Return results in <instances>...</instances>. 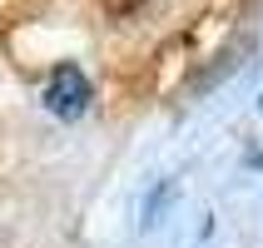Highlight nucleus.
<instances>
[{"mask_svg":"<svg viewBox=\"0 0 263 248\" xmlns=\"http://www.w3.org/2000/svg\"><path fill=\"white\" fill-rule=\"evenodd\" d=\"M258 104H263V100H258Z\"/></svg>","mask_w":263,"mask_h":248,"instance_id":"3","label":"nucleus"},{"mask_svg":"<svg viewBox=\"0 0 263 248\" xmlns=\"http://www.w3.org/2000/svg\"><path fill=\"white\" fill-rule=\"evenodd\" d=\"M169 199H174V184H164V189L149 194V208H144V234L154 228V223H164V208H169Z\"/></svg>","mask_w":263,"mask_h":248,"instance_id":"2","label":"nucleus"},{"mask_svg":"<svg viewBox=\"0 0 263 248\" xmlns=\"http://www.w3.org/2000/svg\"><path fill=\"white\" fill-rule=\"evenodd\" d=\"M89 104V80L80 74V65H55L45 80V109L60 119H80Z\"/></svg>","mask_w":263,"mask_h":248,"instance_id":"1","label":"nucleus"}]
</instances>
